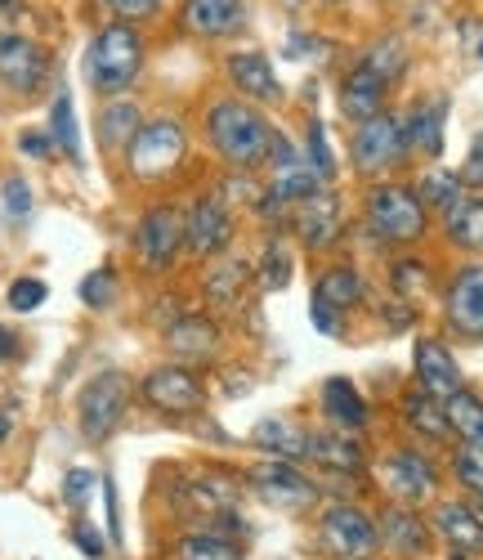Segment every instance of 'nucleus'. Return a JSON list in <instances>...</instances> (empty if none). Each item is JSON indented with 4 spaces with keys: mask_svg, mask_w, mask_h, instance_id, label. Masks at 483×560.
<instances>
[{
    "mask_svg": "<svg viewBox=\"0 0 483 560\" xmlns=\"http://www.w3.org/2000/svg\"><path fill=\"white\" fill-rule=\"evenodd\" d=\"M448 471H452V480L474 498V493H483V453L479 448H470V444H457L452 453H448Z\"/></svg>",
    "mask_w": 483,
    "mask_h": 560,
    "instance_id": "46",
    "label": "nucleus"
},
{
    "mask_svg": "<svg viewBox=\"0 0 483 560\" xmlns=\"http://www.w3.org/2000/svg\"><path fill=\"white\" fill-rule=\"evenodd\" d=\"M439 224H444L448 243H452L457 252L479 256V252H483V194H479V189H466V194L439 215Z\"/></svg>",
    "mask_w": 483,
    "mask_h": 560,
    "instance_id": "33",
    "label": "nucleus"
},
{
    "mask_svg": "<svg viewBox=\"0 0 483 560\" xmlns=\"http://www.w3.org/2000/svg\"><path fill=\"white\" fill-rule=\"evenodd\" d=\"M175 560H247L237 534L215 529V525H188L175 538Z\"/></svg>",
    "mask_w": 483,
    "mask_h": 560,
    "instance_id": "31",
    "label": "nucleus"
},
{
    "mask_svg": "<svg viewBox=\"0 0 483 560\" xmlns=\"http://www.w3.org/2000/svg\"><path fill=\"white\" fill-rule=\"evenodd\" d=\"M0 90L14 100H36L40 90H55V50L36 32L0 27Z\"/></svg>",
    "mask_w": 483,
    "mask_h": 560,
    "instance_id": "9",
    "label": "nucleus"
},
{
    "mask_svg": "<svg viewBox=\"0 0 483 560\" xmlns=\"http://www.w3.org/2000/svg\"><path fill=\"white\" fill-rule=\"evenodd\" d=\"M14 435V408H0V444Z\"/></svg>",
    "mask_w": 483,
    "mask_h": 560,
    "instance_id": "57",
    "label": "nucleus"
},
{
    "mask_svg": "<svg viewBox=\"0 0 483 560\" xmlns=\"http://www.w3.org/2000/svg\"><path fill=\"white\" fill-rule=\"evenodd\" d=\"M134 395H139V386H134L130 372H121V368H99V372H94V377L81 386V395H76V427H81V435H85L90 444L113 440L117 427L126 422Z\"/></svg>",
    "mask_w": 483,
    "mask_h": 560,
    "instance_id": "7",
    "label": "nucleus"
},
{
    "mask_svg": "<svg viewBox=\"0 0 483 560\" xmlns=\"http://www.w3.org/2000/svg\"><path fill=\"white\" fill-rule=\"evenodd\" d=\"M448 560H474L470 551H448Z\"/></svg>",
    "mask_w": 483,
    "mask_h": 560,
    "instance_id": "59",
    "label": "nucleus"
},
{
    "mask_svg": "<svg viewBox=\"0 0 483 560\" xmlns=\"http://www.w3.org/2000/svg\"><path fill=\"white\" fill-rule=\"evenodd\" d=\"M380 525V547H390L399 560H425L434 551V525L408 502H390L376 516Z\"/></svg>",
    "mask_w": 483,
    "mask_h": 560,
    "instance_id": "22",
    "label": "nucleus"
},
{
    "mask_svg": "<svg viewBox=\"0 0 483 560\" xmlns=\"http://www.w3.org/2000/svg\"><path fill=\"white\" fill-rule=\"evenodd\" d=\"M305 158H309V166L318 171L322 184H335V153H331V139H327L322 117H314V113L305 121Z\"/></svg>",
    "mask_w": 483,
    "mask_h": 560,
    "instance_id": "44",
    "label": "nucleus"
},
{
    "mask_svg": "<svg viewBox=\"0 0 483 560\" xmlns=\"http://www.w3.org/2000/svg\"><path fill=\"white\" fill-rule=\"evenodd\" d=\"M0 211H5L10 224H27L32 211H36V194H32V184L23 175H10L5 184H0Z\"/></svg>",
    "mask_w": 483,
    "mask_h": 560,
    "instance_id": "45",
    "label": "nucleus"
},
{
    "mask_svg": "<svg viewBox=\"0 0 483 560\" xmlns=\"http://www.w3.org/2000/svg\"><path fill=\"white\" fill-rule=\"evenodd\" d=\"M399 412H403V422H408V431H412V435H421V440H429V444H448V440H452L448 404H444L439 395H429L425 386L403 390Z\"/></svg>",
    "mask_w": 483,
    "mask_h": 560,
    "instance_id": "30",
    "label": "nucleus"
},
{
    "mask_svg": "<svg viewBox=\"0 0 483 560\" xmlns=\"http://www.w3.org/2000/svg\"><path fill=\"white\" fill-rule=\"evenodd\" d=\"M170 498L188 525H215L228 534H247V521H241L247 480L224 471V466H184L170 480Z\"/></svg>",
    "mask_w": 483,
    "mask_h": 560,
    "instance_id": "3",
    "label": "nucleus"
},
{
    "mask_svg": "<svg viewBox=\"0 0 483 560\" xmlns=\"http://www.w3.org/2000/svg\"><path fill=\"white\" fill-rule=\"evenodd\" d=\"M139 126H143V108H139V100H130V95L104 100L99 113H94V139H99V153L121 162V153L130 149V139H134Z\"/></svg>",
    "mask_w": 483,
    "mask_h": 560,
    "instance_id": "27",
    "label": "nucleus"
},
{
    "mask_svg": "<svg viewBox=\"0 0 483 560\" xmlns=\"http://www.w3.org/2000/svg\"><path fill=\"white\" fill-rule=\"evenodd\" d=\"M192 158V135L184 126V117L175 113H157L143 117V126L134 130L130 149L121 153V171L126 179L143 184V189H157V184H170Z\"/></svg>",
    "mask_w": 483,
    "mask_h": 560,
    "instance_id": "4",
    "label": "nucleus"
},
{
    "mask_svg": "<svg viewBox=\"0 0 483 560\" xmlns=\"http://www.w3.org/2000/svg\"><path fill=\"white\" fill-rule=\"evenodd\" d=\"M305 457L318 466L327 476H350L358 480L367 471V448L354 431H341V427H314L309 431V448Z\"/></svg>",
    "mask_w": 483,
    "mask_h": 560,
    "instance_id": "23",
    "label": "nucleus"
},
{
    "mask_svg": "<svg viewBox=\"0 0 483 560\" xmlns=\"http://www.w3.org/2000/svg\"><path fill=\"white\" fill-rule=\"evenodd\" d=\"M322 5H345V0H322Z\"/></svg>",
    "mask_w": 483,
    "mask_h": 560,
    "instance_id": "60",
    "label": "nucleus"
},
{
    "mask_svg": "<svg viewBox=\"0 0 483 560\" xmlns=\"http://www.w3.org/2000/svg\"><path fill=\"white\" fill-rule=\"evenodd\" d=\"M322 55H331V45H327L322 36L296 32L292 40H286V59H301V63H309V59H322Z\"/></svg>",
    "mask_w": 483,
    "mask_h": 560,
    "instance_id": "53",
    "label": "nucleus"
},
{
    "mask_svg": "<svg viewBox=\"0 0 483 560\" xmlns=\"http://www.w3.org/2000/svg\"><path fill=\"white\" fill-rule=\"evenodd\" d=\"M296 278V256H292V243L282 238V229H269L264 233V247L256 256V292H286Z\"/></svg>",
    "mask_w": 483,
    "mask_h": 560,
    "instance_id": "35",
    "label": "nucleus"
},
{
    "mask_svg": "<svg viewBox=\"0 0 483 560\" xmlns=\"http://www.w3.org/2000/svg\"><path fill=\"white\" fill-rule=\"evenodd\" d=\"M19 153H23L27 162H55V158H59L50 130H19Z\"/></svg>",
    "mask_w": 483,
    "mask_h": 560,
    "instance_id": "51",
    "label": "nucleus"
},
{
    "mask_svg": "<svg viewBox=\"0 0 483 560\" xmlns=\"http://www.w3.org/2000/svg\"><path fill=\"white\" fill-rule=\"evenodd\" d=\"M207 144L228 171H260L269 162L278 126L247 100L237 95H215L207 100Z\"/></svg>",
    "mask_w": 483,
    "mask_h": 560,
    "instance_id": "2",
    "label": "nucleus"
},
{
    "mask_svg": "<svg viewBox=\"0 0 483 560\" xmlns=\"http://www.w3.org/2000/svg\"><path fill=\"white\" fill-rule=\"evenodd\" d=\"M457 36H461V45L474 55V59H483V19H457Z\"/></svg>",
    "mask_w": 483,
    "mask_h": 560,
    "instance_id": "55",
    "label": "nucleus"
},
{
    "mask_svg": "<svg viewBox=\"0 0 483 560\" xmlns=\"http://www.w3.org/2000/svg\"><path fill=\"white\" fill-rule=\"evenodd\" d=\"M149 63V32L139 23H99L85 40L81 55V81L94 90V100L130 95Z\"/></svg>",
    "mask_w": 483,
    "mask_h": 560,
    "instance_id": "1",
    "label": "nucleus"
},
{
    "mask_svg": "<svg viewBox=\"0 0 483 560\" xmlns=\"http://www.w3.org/2000/svg\"><path fill=\"white\" fill-rule=\"evenodd\" d=\"M251 448H260L264 457L301 462L309 448V427H301L296 417H260L251 427Z\"/></svg>",
    "mask_w": 483,
    "mask_h": 560,
    "instance_id": "32",
    "label": "nucleus"
},
{
    "mask_svg": "<svg viewBox=\"0 0 483 560\" xmlns=\"http://www.w3.org/2000/svg\"><path fill=\"white\" fill-rule=\"evenodd\" d=\"M139 404L153 408L157 417L184 422V417H198L211 404V386L192 363L175 359V363H157L139 377Z\"/></svg>",
    "mask_w": 483,
    "mask_h": 560,
    "instance_id": "8",
    "label": "nucleus"
},
{
    "mask_svg": "<svg viewBox=\"0 0 483 560\" xmlns=\"http://www.w3.org/2000/svg\"><path fill=\"white\" fill-rule=\"evenodd\" d=\"M0 27L5 32H32L36 27L32 0H0Z\"/></svg>",
    "mask_w": 483,
    "mask_h": 560,
    "instance_id": "52",
    "label": "nucleus"
},
{
    "mask_svg": "<svg viewBox=\"0 0 483 560\" xmlns=\"http://www.w3.org/2000/svg\"><path fill=\"white\" fill-rule=\"evenodd\" d=\"M45 130H50L59 158H68L72 166H85V139H81V121H76V104H72V90L68 85H55V95H50V121H45Z\"/></svg>",
    "mask_w": 483,
    "mask_h": 560,
    "instance_id": "34",
    "label": "nucleus"
},
{
    "mask_svg": "<svg viewBox=\"0 0 483 560\" xmlns=\"http://www.w3.org/2000/svg\"><path fill=\"white\" fill-rule=\"evenodd\" d=\"M444 323L457 341H483V260L461 265L444 288Z\"/></svg>",
    "mask_w": 483,
    "mask_h": 560,
    "instance_id": "17",
    "label": "nucleus"
},
{
    "mask_svg": "<svg viewBox=\"0 0 483 560\" xmlns=\"http://www.w3.org/2000/svg\"><path fill=\"white\" fill-rule=\"evenodd\" d=\"M233 243H237V211L215 189L192 194L184 202V256L207 265V260L233 252Z\"/></svg>",
    "mask_w": 483,
    "mask_h": 560,
    "instance_id": "11",
    "label": "nucleus"
},
{
    "mask_svg": "<svg viewBox=\"0 0 483 560\" xmlns=\"http://www.w3.org/2000/svg\"><path fill=\"white\" fill-rule=\"evenodd\" d=\"M314 296H322V301H331L335 310H358L363 301H367V278H363V269H354V265H327L318 278H314Z\"/></svg>",
    "mask_w": 483,
    "mask_h": 560,
    "instance_id": "36",
    "label": "nucleus"
},
{
    "mask_svg": "<svg viewBox=\"0 0 483 560\" xmlns=\"http://www.w3.org/2000/svg\"><path fill=\"white\" fill-rule=\"evenodd\" d=\"M121 301V278H117V269L113 265H99V269H90L85 278H81V305L85 310H113Z\"/></svg>",
    "mask_w": 483,
    "mask_h": 560,
    "instance_id": "41",
    "label": "nucleus"
},
{
    "mask_svg": "<svg viewBox=\"0 0 483 560\" xmlns=\"http://www.w3.org/2000/svg\"><path fill=\"white\" fill-rule=\"evenodd\" d=\"M19 350H23L19 332H14V328H5V323H0V368H5V363H14V359H19Z\"/></svg>",
    "mask_w": 483,
    "mask_h": 560,
    "instance_id": "56",
    "label": "nucleus"
},
{
    "mask_svg": "<svg viewBox=\"0 0 483 560\" xmlns=\"http://www.w3.org/2000/svg\"><path fill=\"white\" fill-rule=\"evenodd\" d=\"M175 27L192 40H228L247 27V0H179Z\"/></svg>",
    "mask_w": 483,
    "mask_h": 560,
    "instance_id": "20",
    "label": "nucleus"
},
{
    "mask_svg": "<svg viewBox=\"0 0 483 560\" xmlns=\"http://www.w3.org/2000/svg\"><path fill=\"white\" fill-rule=\"evenodd\" d=\"M224 81L237 100L247 104H282V81L264 50H228L224 55Z\"/></svg>",
    "mask_w": 483,
    "mask_h": 560,
    "instance_id": "21",
    "label": "nucleus"
},
{
    "mask_svg": "<svg viewBox=\"0 0 483 560\" xmlns=\"http://www.w3.org/2000/svg\"><path fill=\"white\" fill-rule=\"evenodd\" d=\"M412 158L408 149V130H403V113H376L367 121L354 126L350 135V162L363 179H385V175H394L403 162Z\"/></svg>",
    "mask_w": 483,
    "mask_h": 560,
    "instance_id": "10",
    "label": "nucleus"
},
{
    "mask_svg": "<svg viewBox=\"0 0 483 560\" xmlns=\"http://www.w3.org/2000/svg\"><path fill=\"white\" fill-rule=\"evenodd\" d=\"M318 404H322V417L327 427H341V431H367L372 422V408L363 399V390L350 382V377H327L322 390H318Z\"/></svg>",
    "mask_w": 483,
    "mask_h": 560,
    "instance_id": "29",
    "label": "nucleus"
},
{
    "mask_svg": "<svg viewBox=\"0 0 483 560\" xmlns=\"http://www.w3.org/2000/svg\"><path fill=\"white\" fill-rule=\"evenodd\" d=\"M429 292H434L429 260H421V256H394L390 260V296H399L408 305H421Z\"/></svg>",
    "mask_w": 483,
    "mask_h": 560,
    "instance_id": "37",
    "label": "nucleus"
},
{
    "mask_svg": "<svg viewBox=\"0 0 483 560\" xmlns=\"http://www.w3.org/2000/svg\"><path fill=\"white\" fill-rule=\"evenodd\" d=\"M434 534L448 542V551H470V556H483V521L470 502H457V498H444L434 502V516H429Z\"/></svg>",
    "mask_w": 483,
    "mask_h": 560,
    "instance_id": "28",
    "label": "nucleus"
},
{
    "mask_svg": "<svg viewBox=\"0 0 483 560\" xmlns=\"http://www.w3.org/2000/svg\"><path fill=\"white\" fill-rule=\"evenodd\" d=\"M412 372H416V386H425L429 395H439V399H448V395H457L466 386L452 350L439 337H421L412 346Z\"/></svg>",
    "mask_w": 483,
    "mask_h": 560,
    "instance_id": "26",
    "label": "nucleus"
},
{
    "mask_svg": "<svg viewBox=\"0 0 483 560\" xmlns=\"http://www.w3.org/2000/svg\"><path fill=\"white\" fill-rule=\"evenodd\" d=\"M376 480L390 493V502H429L439 493V466H434L421 448H390L376 462Z\"/></svg>",
    "mask_w": 483,
    "mask_h": 560,
    "instance_id": "14",
    "label": "nucleus"
},
{
    "mask_svg": "<svg viewBox=\"0 0 483 560\" xmlns=\"http://www.w3.org/2000/svg\"><path fill=\"white\" fill-rule=\"evenodd\" d=\"M470 506L479 511V521H483V493H474V498H470Z\"/></svg>",
    "mask_w": 483,
    "mask_h": 560,
    "instance_id": "58",
    "label": "nucleus"
},
{
    "mask_svg": "<svg viewBox=\"0 0 483 560\" xmlns=\"http://www.w3.org/2000/svg\"><path fill=\"white\" fill-rule=\"evenodd\" d=\"M444 126H448V95H425L403 113V130H408V149L439 162L444 158Z\"/></svg>",
    "mask_w": 483,
    "mask_h": 560,
    "instance_id": "25",
    "label": "nucleus"
},
{
    "mask_svg": "<svg viewBox=\"0 0 483 560\" xmlns=\"http://www.w3.org/2000/svg\"><path fill=\"white\" fill-rule=\"evenodd\" d=\"M94 10L104 14V23H139V27H149L166 14V0H90Z\"/></svg>",
    "mask_w": 483,
    "mask_h": 560,
    "instance_id": "42",
    "label": "nucleus"
},
{
    "mask_svg": "<svg viewBox=\"0 0 483 560\" xmlns=\"http://www.w3.org/2000/svg\"><path fill=\"white\" fill-rule=\"evenodd\" d=\"M241 480H247V493H256L273 511H292V516H301V511L322 506V485L314 476H305L301 466L286 462V457H264V462L247 466Z\"/></svg>",
    "mask_w": 483,
    "mask_h": 560,
    "instance_id": "12",
    "label": "nucleus"
},
{
    "mask_svg": "<svg viewBox=\"0 0 483 560\" xmlns=\"http://www.w3.org/2000/svg\"><path fill=\"white\" fill-rule=\"evenodd\" d=\"M162 341L175 359L184 363H207V359H220L224 350V328H220V314L211 310H184L175 314L166 328H162Z\"/></svg>",
    "mask_w": 483,
    "mask_h": 560,
    "instance_id": "19",
    "label": "nucleus"
},
{
    "mask_svg": "<svg viewBox=\"0 0 483 560\" xmlns=\"http://www.w3.org/2000/svg\"><path fill=\"white\" fill-rule=\"evenodd\" d=\"M99 485H104V502H108V542H117V547H121L126 529H121V498H117V480H113V476H104Z\"/></svg>",
    "mask_w": 483,
    "mask_h": 560,
    "instance_id": "54",
    "label": "nucleus"
},
{
    "mask_svg": "<svg viewBox=\"0 0 483 560\" xmlns=\"http://www.w3.org/2000/svg\"><path fill=\"white\" fill-rule=\"evenodd\" d=\"M94 485H99V476L90 471V466H72V471H63V502L72 506V511H81L85 502H90V493H94Z\"/></svg>",
    "mask_w": 483,
    "mask_h": 560,
    "instance_id": "48",
    "label": "nucleus"
},
{
    "mask_svg": "<svg viewBox=\"0 0 483 560\" xmlns=\"http://www.w3.org/2000/svg\"><path fill=\"white\" fill-rule=\"evenodd\" d=\"M318 547L331 560H363L380 551V525L358 502H327L318 511Z\"/></svg>",
    "mask_w": 483,
    "mask_h": 560,
    "instance_id": "13",
    "label": "nucleus"
},
{
    "mask_svg": "<svg viewBox=\"0 0 483 560\" xmlns=\"http://www.w3.org/2000/svg\"><path fill=\"white\" fill-rule=\"evenodd\" d=\"M68 538L76 542L81 556H90V560H108V538L99 534V525H90V521L76 516V521L68 525Z\"/></svg>",
    "mask_w": 483,
    "mask_h": 560,
    "instance_id": "49",
    "label": "nucleus"
},
{
    "mask_svg": "<svg viewBox=\"0 0 483 560\" xmlns=\"http://www.w3.org/2000/svg\"><path fill=\"white\" fill-rule=\"evenodd\" d=\"M5 301H10V310H14V314H36L45 301H50V288H45L40 278H14Z\"/></svg>",
    "mask_w": 483,
    "mask_h": 560,
    "instance_id": "47",
    "label": "nucleus"
},
{
    "mask_svg": "<svg viewBox=\"0 0 483 560\" xmlns=\"http://www.w3.org/2000/svg\"><path fill=\"white\" fill-rule=\"evenodd\" d=\"M264 171H269L264 189H269V194L282 202V207H296V202L314 198L318 189H331V184H322V179H318V171L309 166L305 149H301V144H292V139H286L282 130L273 135V149H269Z\"/></svg>",
    "mask_w": 483,
    "mask_h": 560,
    "instance_id": "15",
    "label": "nucleus"
},
{
    "mask_svg": "<svg viewBox=\"0 0 483 560\" xmlns=\"http://www.w3.org/2000/svg\"><path fill=\"white\" fill-rule=\"evenodd\" d=\"M286 224H292L296 243L305 252L322 256V252H331L335 243L345 238V202H341V194H335V189H318L314 198L292 207V220H286Z\"/></svg>",
    "mask_w": 483,
    "mask_h": 560,
    "instance_id": "16",
    "label": "nucleus"
},
{
    "mask_svg": "<svg viewBox=\"0 0 483 560\" xmlns=\"http://www.w3.org/2000/svg\"><path fill=\"white\" fill-rule=\"evenodd\" d=\"M166 5H170V0H166Z\"/></svg>",
    "mask_w": 483,
    "mask_h": 560,
    "instance_id": "62",
    "label": "nucleus"
},
{
    "mask_svg": "<svg viewBox=\"0 0 483 560\" xmlns=\"http://www.w3.org/2000/svg\"><path fill=\"white\" fill-rule=\"evenodd\" d=\"M358 59H363L376 77H385V81L394 85V81L408 72V40H403V36H376Z\"/></svg>",
    "mask_w": 483,
    "mask_h": 560,
    "instance_id": "39",
    "label": "nucleus"
},
{
    "mask_svg": "<svg viewBox=\"0 0 483 560\" xmlns=\"http://www.w3.org/2000/svg\"><path fill=\"white\" fill-rule=\"evenodd\" d=\"M251 288H256V265L247 256L224 252V256H215V260L202 265L198 296H202V305L211 314H237L241 305H247Z\"/></svg>",
    "mask_w": 483,
    "mask_h": 560,
    "instance_id": "18",
    "label": "nucleus"
},
{
    "mask_svg": "<svg viewBox=\"0 0 483 560\" xmlns=\"http://www.w3.org/2000/svg\"><path fill=\"white\" fill-rule=\"evenodd\" d=\"M211 189L233 207V211H241V207H256L260 202V194H264V184L256 179V171H228L224 166V175H220V184H211Z\"/></svg>",
    "mask_w": 483,
    "mask_h": 560,
    "instance_id": "43",
    "label": "nucleus"
},
{
    "mask_svg": "<svg viewBox=\"0 0 483 560\" xmlns=\"http://www.w3.org/2000/svg\"><path fill=\"white\" fill-rule=\"evenodd\" d=\"M130 252H134L139 273L170 278L179 269V260H188L184 256V202L157 198L143 207L130 229Z\"/></svg>",
    "mask_w": 483,
    "mask_h": 560,
    "instance_id": "6",
    "label": "nucleus"
},
{
    "mask_svg": "<svg viewBox=\"0 0 483 560\" xmlns=\"http://www.w3.org/2000/svg\"><path fill=\"white\" fill-rule=\"evenodd\" d=\"M448 404V422H452V435L461 440V444H470V448H479L483 453V399L474 395V390H457V395H448L444 399Z\"/></svg>",
    "mask_w": 483,
    "mask_h": 560,
    "instance_id": "38",
    "label": "nucleus"
},
{
    "mask_svg": "<svg viewBox=\"0 0 483 560\" xmlns=\"http://www.w3.org/2000/svg\"><path fill=\"white\" fill-rule=\"evenodd\" d=\"M390 81L385 77H376L363 59H354L350 63V72L341 77V90H335V108H341V117L345 121H367V117H376V113H385V104H390Z\"/></svg>",
    "mask_w": 483,
    "mask_h": 560,
    "instance_id": "24",
    "label": "nucleus"
},
{
    "mask_svg": "<svg viewBox=\"0 0 483 560\" xmlns=\"http://www.w3.org/2000/svg\"><path fill=\"white\" fill-rule=\"evenodd\" d=\"M363 560H376V556H363Z\"/></svg>",
    "mask_w": 483,
    "mask_h": 560,
    "instance_id": "61",
    "label": "nucleus"
},
{
    "mask_svg": "<svg viewBox=\"0 0 483 560\" xmlns=\"http://www.w3.org/2000/svg\"><path fill=\"white\" fill-rule=\"evenodd\" d=\"M309 323H314L322 337H341V332H345V310H335V305L322 301V296H309Z\"/></svg>",
    "mask_w": 483,
    "mask_h": 560,
    "instance_id": "50",
    "label": "nucleus"
},
{
    "mask_svg": "<svg viewBox=\"0 0 483 560\" xmlns=\"http://www.w3.org/2000/svg\"><path fill=\"white\" fill-rule=\"evenodd\" d=\"M363 229L380 247H416L429 233V207L421 202L416 184L380 179L363 198Z\"/></svg>",
    "mask_w": 483,
    "mask_h": 560,
    "instance_id": "5",
    "label": "nucleus"
},
{
    "mask_svg": "<svg viewBox=\"0 0 483 560\" xmlns=\"http://www.w3.org/2000/svg\"><path fill=\"white\" fill-rule=\"evenodd\" d=\"M416 194H421V202L429 207V211H448L461 194H466V179L457 175V171H444V166H434V171H425L421 179H416Z\"/></svg>",
    "mask_w": 483,
    "mask_h": 560,
    "instance_id": "40",
    "label": "nucleus"
}]
</instances>
